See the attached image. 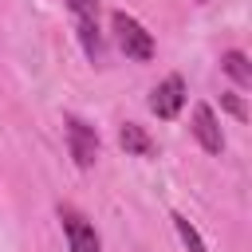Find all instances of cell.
I'll return each instance as SVG.
<instances>
[{"mask_svg": "<svg viewBox=\"0 0 252 252\" xmlns=\"http://www.w3.org/2000/svg\"><path fill=\"white\" fill-rule=\"evenodd\" d=\"M79 24V39H83V51L91 63L102 59V35H98V20H75Z\"/></svg>", "mask_w": 252, "mask_h": 252, "instance_id": "cell-7", "label": "cell"}, {"mask_svg": "<svg viewBox=\"0 0 252 252\" xmlns=\"http://www.w3.org/2000/svg\"><path fill=\"white\" fill-rule=\"evenodd\" d=\"M220 102H224V106H228V110H232V114H236V118H240V122H244V118H248V110H244V102H240V98H236V94H220Z\"/></svg>", "mask_w": 252, "mask_h": 252, "instance_id": "cell-11", "label": "cell"}, {"mask_svg": "<svg viewBox=\"0 0 252 252\" xmlns=\"http://www.w3.org/2000/svg\"><path fill=\"white\" fill-rule=\"evenodd\" d=\"M110 28H114V39H118V47L126 51V59H134V63H146V59H154V35L134 20V16H126V12H114L110 16Z\"/></svg>", "mask_w": 252, "mask_h": 252, "instance_id": "cell-1", "label": "cell"}, {"mask_svg": "<svg viewBox=\"0 0 252 252\" xmlns=\"http://www.w3.org/2000/svg\"><path fill=\"white\" fill-rule=\"evenodd\" d=\"M71 12H75V20H98V0H63Z\"/></svg>", "mask_w": 252, "mask_h": 252, "instance_id": "cell-10", "label": "cell"}, {"mask_svg": "<svg viewBox=\"0 0 252 252\" xmlns=\"http://www.w3.org/2000/svg\"><path fill=\"white\" fill-rule=\"evenodd\" d=\"M181 102H185V83H181L177 75L161 79V83L154 87V94H150V110H154L158 118H177Z\"/></svg>", "mask_w": 252, "mask_h": 252, "instance_id": "cell-4", "label": "cell"}, {"mask_svg": "<svg viewBox=\"0 0 252 252\" xmlns=\"http://www.w3.org/2000/svg\"><path fill=\"white\" fill-rule=\"evenodd\" d=\"M118 142H122L126 154H138V158H150V154H154V142H150V134H146L138 122H122Z\"/></svg>", "mask_w": 252, "mask_h": 252, "instance_id": "cell-6", "label": "cell"}, {"mask_svg": "<svg viewBox=\"0 0 252 252\" xmlns=\"http://www.w3.org/2000/svg\"><path fill=\"white\" fill-rule=\"evenodd\" d=\"M63 126H67V150H71L75 165H79V169H91L94 158H98V134H94V126H87V122L75 118V114H67Z\"/></svg>", "mask_w": 252, "mask_h": 252, "instance_id": "cell-2", "label": "cell"}, {"mask_svg": "<svg viewBox=\"0 0 252 252\" xmlns=\"http://www.w3.org/2000/svg\"><path fill=\"white\" fill-rule=\"evenodd\" d=\"M220 67H224L240 87H252V63H248V55H244V51H224Z\"/></svg>", "mask_w": 252, "mask_h": 252, "instance_id": "cell-8", "label": "cell"}, {"mask_svg": "<svg viewBox=\"0 0 252 252\" xmlns=\"http://www.w3.org/2000/svg\"><path fill=\"white\" fill-rule=\"evenodd\" d=\"M59 220H63V232H67L71 252H98V232H94V224H91L79 209L59 205Z\"/></svg>", "mask_w": 252, "mask_h": 252, "instance_id": "cell-3", "label": "cell"}, {"mask_svg": "<svg viewBox=\"0 0 252 252\" xmlns=\"http://www.w3.org/2000/svg\"><path fill=\"white\" fill-rule=\"evenodd\" d=\"M193 134H197V142L205 146V154H220V150H224L220 122H217L213 106H205V102H197V106H193Z\"/></svg>", "mask_w": 252, "mask_h": 252, "instance_id": "cell-5", "label": "cell"}, {"mask_svg": "<svg viewBox=\"0 0 252 252\" xmlns=\"http://www.w3.org/2000/svg\"><path fill=\"white\" fill-rule=\"evenodd\" d=\"M173 224H177V236L185 240V248H189V252H209V248H205V240L197 236V228H193L181 213H173Z\"/></svg>", "mask_w": 252, "mask_h": 252, "instance_id": "cell-9", "label": "cell"}]
</instances>
